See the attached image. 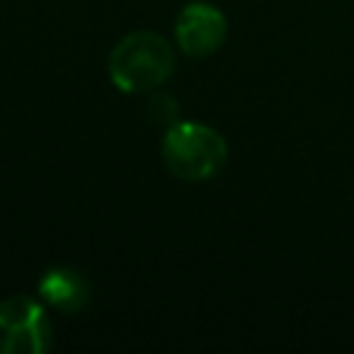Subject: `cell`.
<instances>
[{"instance_id": "1", "label": "cell", "mask_w": 354, "mask_h": 354, "mask_svg": "<svg viewBox=\"0 0 354 354\" xmlns=\"http://www.w3.org/2000/svg\"><path fill=\"white\" fill-rule=\"evenodd\" d=\"M174 72V50L155 30H133L122 36L108 55V75L124 94H144L166 83Z\"/></svg>"}, {"instance_id": "2", "label": "cell", "mask_w": 354, "mask_h": 354, "mask_svg": "<svg viewBox=\"0 0 354 354\" xmlns=\"http://www.w3.org/2000/svg\"><path fill=\"white\" fill-rule=\"evenodd\" d=\"M160 155L171 177L202 183L216 177L227 163V141L216 127L202 122H174L166 127Z\"/></svg>"}, {"instance_id": "3", "label": "cell", "mask_w": 354, "mask_h": 354, "mask_svg": "<svg viewBox=\"0 0 354 354\" xmlns=\"http://www.w3.org/2000/svg\"><path fill=\"white\" fill-rule=\"evenodd\" d=\"M53 346V324L44 301L11 296L0 301V354H41Z\"/></svg>"}, {"instance_id": "4", "label": "cell", "mask_w": 354, "mask_h": 354, "mask_svg": "<svg viewBox=\"0 0 354 354\" xmlns=\"http://www.w3.org/2000/svg\"><path fill=\"white\" fill-rule=\"evenodd\" d=\"M177 47L191 58L216 53L227 39V19L210 3H188L174 22Z\"/></svg>"}, {"instance_id": "5", "label": "cell", "mask_w": 354, "mask_h": 354, "mask_svg": "<svg viewBox=\"0 0 354 354\" xmlns=\"http://www.w3.org/2000/svg\"><path fill=\"white\" fill-rule=\"evenodd\" d=\"M88 296H91L88 279L69 266L50 268L39 279V299L58 313H66V315L80 313L88 304Z\"/></svg>"}]
</instances>
